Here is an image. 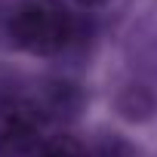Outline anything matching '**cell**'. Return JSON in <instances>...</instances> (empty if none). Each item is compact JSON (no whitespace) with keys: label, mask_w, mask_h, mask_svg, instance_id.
<instances>
[{"label":"cell","mask_w":157,"mask_h":157,"mask_svg":"<svg viewBox=\"0 0 157 157\" xmlns=\"http://www.w3.org/2000/svg\"><path fill=\"white\" fill-rule=\"evenodd\" d=\"M71 3H77L80 10H102V6L114 3V0H71Z\"/></svg>","instance_id":"8992f818"},{"label":"cell","mask_w":157,"mask_h":157,"mask_svg":"<svg viewBox=\"0 0 157 157\" xmlns=\"http://www.w3.org/2000/svg\"><path fill=\"white\" fill-rule=\"evenodd\" d=\"M6 40L37 59L62 56L80 37V22L65 0H13L3 13Z\"/></svg>","instance_id":"6da1fadb"},{"label":"cell","mask_w":157,"mask_h":157,"mask_svg":"<svg viewBox=\"0 0 157 157\" xmlns=\"http://www.w3.org/2000/svg\"><path fill=\"white\" fill-rule=\"evenodd\" d=\"M31 157H90V151L71 132H52V136H43L37 142Z\"/></svg>","instance_id":"277c9868"},{"label":"cell","mask_w":157,"mask_h":157,"mask_svg":"<svg viewBox=\"0 0 157 157\" xmlns=\"http://www.w3.org/2000/svg\"><path fill=\"white\" fill-rule=\"evenodd\" d=\"M46 120L28 93L0 96V157H25L43 139Z\"/></svg>","instance_id":"7a4b0ae2"},{"label":"cell","mask_w":157,"mask_h":157,"mask_svg":"<svg viewBox=\"0 0 157 157\" xmlns=\"http://www.w3.org/2000/svg\"><path fill=\"white\" fill-rule=\"evenodd\" d=\"M28 99L37 105V111L43 114L46 123H65L74 120L83 111V90L80 83L68 80V77H46L37 83L34 93H28Z\"/></svg>","instance_id":"3957f363"},{"label":"cell","mask_w":157,"mask_h":157,"mask_svg":"<svg viewBox=\"0 0 157 157\" xmlns=\"http://www.w3.org/2000/svg\"><path fill=\"white\" fill-rule=\"evenodd\" d=\"M117 108H120L123 117H129V120H145V117H151V114L157 111V99H154V93H151L148 86L132 83V86H126V90L117 96Z\"/></svg>","instance_id":"5b68a950"}]
</instances>
